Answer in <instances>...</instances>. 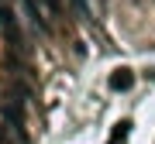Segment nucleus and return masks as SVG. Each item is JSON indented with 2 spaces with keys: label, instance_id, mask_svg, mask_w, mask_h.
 <instances>
[{
  "label": "nucleus",
  "instance_id": "obj_2",
  "mask_svg": "<svg viewBox=\"0 0 155 144\" xmlns=\"http://www.w3.org/2000/svg\"><path fill=\"white\" fill-rule=\"evenodd\" d=\"M110 86H114V89H131V86H134L131 69H117L114 76H110Z\"/></svg>",
  "mask_w": 155,
  "mask_h": 144
},
{
  "label": "nucleus",
  "instance_id": "obj_1",
  "mask_svg": "<svg viewBox=\"0 0 155 144\" xmlns=\"http://www.w3.org/2000/svg\"><path fill=\"white\" fill-rule=\"evenodd\" d=\"M24 4H28V11H31L38 28H48V24L59 17V7H62L59 0H24Z\"/></svg>",
  "mask_w": 155,
  "mask_h": 144
}]
</instances>
